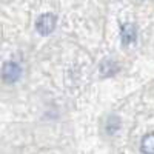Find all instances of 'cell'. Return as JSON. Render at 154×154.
Returning <instances> with one entry per match:
<instances>
[{
  "label": "cell",
  "mask_w": 154,
  "mask_h": 154,
  "mask_svg": "<svg viewBox=\"0 0 154 154\" xmlns=\"http://www.w3.org/2000/svg\"><path fill=\"white\" fill-rule=\"evenodd\" d=\"M35 28L42 35H48L54 31L56 28V16L51 14V12H46V14H42L35 22Z\"/></svg>",
  "instance_id": "obj_1"
},
{
  "label": "cell",
  "mask_w": 154,
  "mask_h": 154,
  "mask_svg": "<svg viewBox=\"0 0 154 154\" xmlns=\"http://www.w3.org/2000/svg\"><path fill=\"white\" fill-rule=\"evenodd\" d=\"M22 74V68L19 63L16 62H6L3 65V69H2V75H3V80L6 83H14L19 80V77Z\"/></svg>",
  "instance_id": "obj_2"
},
{
  "label": "cell",
  "mask_w": 154,
  "mask_h": 154,
  "mask_svg": "<svg viewBox=\"0 0 154 154\" xmlns=\"http://www.w3.org/2000/svg\"><path fill=\"white\" fill-rule=\"evenodd\" d=\"M120 37H122V43L123 45H130V43L136 42V38H137V29H136V26H134L133 23L122 25Z\"/></svg>",
  "instance_id": "obj_3"
},
{
  "label": "cell",
  "mask_w": 154,
  "mask_h": 154,
  "mask_svg": "<svg viewBox=\"0 0 154 154\" xmlns=\"http://www.w3.org/2000/svg\"><path fill=\"white\" fill-rule=\"evenodd\" d=\"M119 71V66H117V63H116L114 60H103L102 62V65H100V72L103 74L105 77H111L114 75L116 72Z\"/></svg>",
  "instance_id": "obj_4"
},
{
  "label": "cell",
  "mask_w": 154,
  "mask_h": 154,
  "mask_svg": "<svg viewBox=\"0 0 154 154\" xmlns=\"http://www.w3.org/2000/svg\"><path fill=\"white\" fill-rule=\"evenodd\" d=\"M140 149H142L143 154H154V133H148L143 136Z\"/></svg>",
  "instance_id": "obj_5"
}]
</instances>
